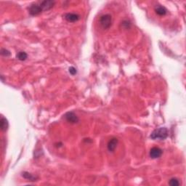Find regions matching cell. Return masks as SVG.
<instances>
[{
	"label": "cell",
	"mask_w": 186,
	"mask_h": 186,
	"mask_svg": "<svg viewBox=\"0 0 186 186\" xmlns=\"http://www.w3.org/2000/svg\"><path fill=\"white\" fill-rule=\"evenodd\" d=\"M169 135V130L166 127H160L155 130L151 134L152 140H165Z\"/></svg>",
	"instance_id": "6da1fadb"
},
{
	"label": "cell",
	"mask_w": 186,
	"mask_h": 186,
	"mask_svg": "<svg viewBox=\"0 0 186 186\" xmlns=\"http://www.w3.org/2000/svg\"><path fill=\"white\" fill-rule=\"evenodd\" d=\"M100 25L103 29H109L112 24V17L111 15L106 14L102 15L99 20Z\"/></svg>",
	"instance_id": "7a4b0ae2"
},
{
	"label": "cell",
	"mask_w": 186,
	"mask_h": 186,
	"mask_svg": "<svg viewBox=\"0 0 186 186\" xmlns=\"http://www.w3.org/2000/svg\"><path fill=\"white\" fill-rule=\"evenodd\" d=\"M64 117H65L66 120L67 121L68 123H70V124H77L79 121V117H78L77 115L73 111L67 112L65 116H64Z\"/></svg>",
	"instance_id": "3957f363"
},
{
	"label": "cell",
	"mask_w": 186,
	"mask_h": 186,
	"mask_svg": "<svg viewBox=\"0 0 186 186\" xmlns=\"http://www.w3.org/2000/svg\"><path fill=\"white\" fill-rule=\"evenodd\" d=\"M42 12L43 10L40 5H39V4H33L28 8V13L31 16H38Z\"/></svg>",
	"instance_id": "277c9868"
},
{
	"label": "cell",
	"mask_w": 186,
	"mask_h": 186,
	"mask_svg": "<svg viewBox=\"0 0 186 186\" xmlns=\"http://www.w3.org/2000/svg\"><path fill=\"white\" fill-rule=\"evenodd\" d=\"M54 5L55 2L52 1V0H45V1H42L39 3V5L41 6L43 11H47L52 9Z\"/></svg>",
	"instance_id": "5b68a950"
},
{
	"label": "cell",
	"mask_w": 186,
	"mask_h": 186,
	"mask_svg": "<svg viewBox=\"0 0 186 186\" xmlns=\"http://www.w3.org/2000/svg\"><path fill=\"white\" fill-rule=\"evenodd\" d=\"M162 150L158 147H153L150 151V156L151 159H158L162 155Z\"/></svg>",
	"instance_id": "8992f818"
},
{
	"label": "cell",
	"mask_w": 186,
	"mask_h": 186,
	"mask_svg": "<svg viewBox=\"0 0 186 186\" xmlns=\"http://www.w3.org/2000/svg\"><path fill=\"white\" fill-rule=\"evenodd\" d=\"M64 18L67 21L71 22V23H74L77 22L80 19V16L77 13H66L64 16Z\"/></svg>",
	"instance_id": "52a82bcc"
},
{
	"label": "cell",
	"mask_w": 186,
	"mask_h": 186,
	"mask_svg": "<svg viewBox=\"0 0 186 186\" xmlns=\"http://www.w3.org/2000/svg\"><path fill=\"white\" fill-rule=\"evenodd\" d=\"M118 143H119V140L117 138H113L110 140L107 145V148L109 151H110V152H113V151H115L117 145H118Z\"/></svg>",
	"instance_id": "ba28073f"
},
{
	"label": "cell",
	"mask_w": 186,
	"mask_h": 186,
	"mask_svg": "<svg viewBox=\"0 0 186 186\" xmlns=\"http://www.w3.org/2000/svg\"><path fill=\"white\" fill-rule=\"evenodd\" d=\"M155 12L159 16H164L167 13V9L161 5H158L155 7Z\"/></svg>",
	"instance_id": "9c48e42d"
},
{
	"label": "cell",
	"mask_w": 186,
	"mask_h": 186,
	"mask_svg": "<svg viewBox=\"0 0 186 186\" xmlns=\"http://www.w3.org/2000/svg\"><path fill=\"white\" fill-rule=\"evenodd\" d=\"M0 127H1V130H2L3 132H6L7 129H8V121H7V119L5 118V117H2L1 118V120H0Z\"/></svg>",
	"instance_id": "30bf717a"
},
{
	"label": "cell",
	"mask_w": 186,
	"mask_h": 186,
	"mask_svg": "<svg viewBox=\"0 0 186 186\" xmlns=\"http://www.w3.org/2000/svg\"><path fill=\"white\" fill-rule=\"evenodd\" d=\"M22 176L25 178V179L30 180V181H35V180L37 179V177H36V176H34V175H33V174H31V173H29V172H23Z\"/></svg>",
	"instance_id": "8fae6325"
},
{
	"label": "cell",
	"mask_w": 186,
	"mask_h": 186,
	"mask_svg": "<svg viewBox=\"0 0 186 186\" xmlns=\"http://www.w3.org/2000/svg\"><path fill=\"white\" fill-rule=\"evenodd\" d=\"M16 58H17V59L20 60V61H24V60H26V59H27L28 55H27V53L23 52V51H20V52H18V54H17V55H16Z\"/></svg>",
	"instance_id": "7c38bea8"
},
{
	"label": "cell",
	"mask_w": 186,
	"mask_h": 186,
	"mask_svg": "<svg viewBox=\"0 0 186 186\" xmlns=\"http://www.w3.org/2000/svg\"><path fill=\"white\" fill-rule=\"evenodd\" d=\"M169 184L172 186H178L180 185V182L177 178H172L169 182Z\"/></svg>",
	"instance_id": "4fadbf2b"
},
{
	"label": "cell",
	"mask_w": 186,
	"mask_h": 186,
	"mask_svg": "<svg viewBox=\"0 0 186 186\" xmlns=\"http://www.w3.org/2000/svg\"><path fill=\"white\" fill-rule=\"evenodd\" d=\"M1 55L4 57H9L11 55V52L10 51H9L8 50H7V49L5 48H2L1 49Z\"/></svg>",
	"instance_id": "5bb4252c"
},
{
	"label": "cell",
	"mask_w": 186,
	"mask_h": 186,
	"mask_svg": "<svg viewBox=\"0 0 186 186\" xmlns=\"http://www.w3.org/2000/svg\"><path fill=\"white\" fill-rule=\"evenodd\" d=\"M68 71H69V73L73 76H74L77 73V68H76L75 67H73V66H71V67H70L69 69H68Z\"/></svg>",
	"instance_id": "9a60e30c"
}]
</instances>
